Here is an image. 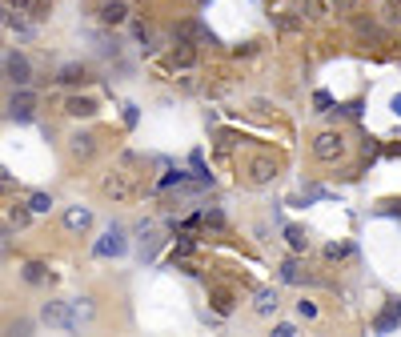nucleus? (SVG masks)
Segmentation results:
<instances>
[{"instance_id": "obj_11", "label": "nucleus", "mask_w": 401, "mask_h": 337, "mask_svg": "<svg viewBox=\"0 0 401 337\" xmlns=\"http://www.w3.org/2000/svg\"><path fill=\"white\" fill-rule=\"evenodd\" d=\"M277 177V160L273 157H253L249 160V185H269Z\"/></svg>"}, {"instance_id": "obj_15", "label": "nucleus", "mask_w": 401, "mask_h": 337, "mask_svg": "<svg viewBox=\"0 0 401 337\" xmlns=\"http://www.w3.org/2000/svg\"><path fill=\"white\" fill-rule=\"evenodd\" d=\"M277 289H261V293H257V301H253V313L257 317H273V313H277Z\"/></svg>"}, {"instance_id": "obj_10", "label": "nucleus", "mask_w": 401, "mask_h": 337, "mask_svg": "<svg viewBox=\"0 0 401 337\" xmlns=\"http://www.w3.org/2000/svg\"><path fill=\"white\" fill-rule=\"evenodd\" d=\"M64 229H68V233H89V229H93V209L68 205L64 209Z\"/></svg>"}, {"instance_id": "obj_3", "label": "nucleus", "mask_w": 401, "mask_h": 337, "mask_svg": "<svg viewBox=\"0 0 401 337\" xmlns=\"http://www.w3.org/2000/svg\"><path fill=\"white\" fill-rule=\"evenodd\" d=\"M8 117H13L16 125H29L32 117H36V93H32L29 84H20V89L8 96Z\"/></svg>"}, {"instance_id": "obj_12", "label": "nucleus", "mask_w": 401, "mask_h": 337, "mask_svg": "<svg viewBox=\"0 0 401 337\" xmlns=\"http://www.w3.org/2000/svg\"><path fill=\"white\" fill-rule=\"evenodd\" d=\"M89 80H93L89 64H64L61 73H56V84H64V89H80V84H89Z\"/></svg>"}, {"instance_id": "obj_14", "label": "nucleus", "mask_w": 401, "mask_h": 337, "mask_svg": "<svg viewBox=\"0 0 401 337\" xmlns=\"http://www.w3.org/2000/svg\"><path fill=\"white\" fill-rule=\"evenodd\" d=\"M105 197H112V201H128L133 197V185H128V177L125 173H112V177H105Z\"/></svg>"}, {"instance_id": "obj_4", "label": "nucleus", "mask_w": 401, "mask_h": 337, "mask_svg": "<svg viewBox=\"0 0 401 337\" xmlns=\"http://www.w3.org/2000/svg\"><path fill=\"white\" fill-rule=\"evenodd\" d=\"M96 20L105 29H121V24H128V4L125 0H100L96 4Z\"/></svg>"}, {"instance_id": "obj_27", "label": "nucleus", "mask_w": 401, "mask_h": 337, "mask_svg": "<svg viewBox=\"0 0 401 337\" xmlns=\"http://www.w3.org/2000/svg\"><path fill=\"white\" fill-rule=\"evenodd\" d=\"M205 225H213V229H225V213H221V209H209V213H205Z\"/></svg>"}, {"instance_id": "obj_25", "label": "nucleus", "mask_w": 401, "mask_h": 337, "mask_svg": "<svg viewBox=\"0 0 401 337\" xmlns=\"http://www.w3.org/2000/svg\"><path fill=\"white\" fill-rule=\"evenodd\" d=\"M301 273H297V257H285L281 261V281H297Z\"/></svg>"}, {"instance_id": "obj_30", "label": "nucleus", "mask_w": 401, "mask_h": 337, "mask_svg": "<svg viewBox=\"0 0 401 337\" xmlns=\"http://www.w3.org/2000/svg\"><path fill=\"white\" fill-rule=\"evenodd\" d=\"M357 32H361V36H381V29L369 24V20H357Z\"/></svg>"}, {"instance_id": "obj_29", "label": "nucleus", "mask_w": 401, "mask_h": 337, "mask_svg": "<svg viewBox=\"0 0 401 337\" xmlns=\"http://www.w3.org/2000/svg\"><path fill=\"white\" fill-rule=\"evenodd\" d=\"M353 249L349 245H329V249H325V257H329V261H337V257H349Z\"/></svg>"}, {"instance_id": "obj_24", "label": "nucleus", "mask_w": 401, "mask_h": 337, "mask_svg": "<svg viewBox=\"0 0 401 337\" xmlns=\"http://www.w3.org/2000/svg\"><path fill=\"white\" fill-rule=\"evenodd\" d=\"M273 20H277V29H281V32H297V29H301V16H285V13H277Z\"/></svg>"}, {"instance_id": "obj_28", "label": "nucleus", "mask_w": 401, "mask_h": 337, "mask_svg": "<svg viewBox=\"0 0 401 337\" xmlns=\"http://www.w3.org/2000/svg\"><path fill=\"white\" fill-rule=\"evenodd\" d=\"M181 181H185V173H181V169H173L169 177H160V189H173V185H181Z\"/></svg>"}, {"instance_id": "obj_33", "label": "nucleus", "mask_w": 401, "mask_h": 337, "mask_svg": "<svg viewBox=\"0 0 401 337\" xmlns=\"http://www.w3.org/2000/svg\"><path fill=\"white\" fill-rule=\"evenodd\" d=\"M313 105H317L321 112H329V105H333V100H329V93H317V96H313Z\"/></svg>"}, {"instance_id": "obj_34", "label": "nucleus", "mask_w": 401, "mask_h": 337, "mask_svg": "<svg viewBox=\"0 0 401 337\" xmlns=\"http://www.w3.org/2000/svg\"><path fill=\"white\" fill-rule=\"evenodd\" d=\"M8 8H16V13H29L32 0H8Z\"/></svg>"}, {"instance_id": "obj_21", "label": "nucleus", "mask_w": 401, "mask_h": 337, "mask_svg": "<svg viewBox=\"0 0 401 337\" xmlns=\"http://www.w3.org/2000/svg\"><path fill=\"white\" fill-rule=\"evenodd\" d=\"M45 277H48V269L40 261H29V265H24V281H29V285H40Z\"/></svg>"}, {"instance_id": "obj_31", "label": "nucleus", "mask_w": 401, "mask_h": 337, "mask_svg": "<svg viewBox=\"0 0 401 337\" xmlns=\"http://www.w3.org/2000/svg\"><path fill=\"white\" fill-rule=\"evenodd\" d=\"M297 313H301V317H317V305H313V301H297Z\"/></svg>"}, {"instance_id": "obj_2", "label": "nucleus", "mask_w": 401, "mask_h": 337, "mask_svg": "<svg viewBox=\"0 0 401 337\" xmlns=\"http://www.w3.org/2000/svg\"><path fill=\"white\" fill-rule=\"evenodd\" d=\"M341 157H345V137H341V133L325 128V133H317V137H313V160L333 165V160H341Z\"/></svg>"}, {"instance_id": "obj_22", "label": "nucleus", "mask_w": 401, "mask_h": 337, "mask_svg": "<svg viewBox=\"0 0 401 337\" xmlns=\"http://www.w3.org/2000/svg\"><path fill=\"white\" fill-rule=\"evenodd\" d=\"M29 209L40 217V213H48V209H52V197H48V193H32V197H29Z\"/></svg>"}, {"instance_id": "obj_9", "label": "nucleus", "mask_w": 401, "mask_h": 337, "mask_svg": "<svg viewBox=\"0 0 401 337\" xmlns=\"http://www.w3.org/2000/svg\"><path fill=\"white\" fill-rule=\"evenodd\" d=\"M64 112H68L73 121H89V117H96V112H100V105H96L93 96H80V93H73L68 100H64Z\"/></svg>"}, {"instance_id": "obj_19", "label": "nucleus", "mask_w": 401, "mask_h": 337, "mask_svg": "<svg viewBox=\"0 0 401 337\" xmlns=\"http://www.w3.org/2000/svg\"><path fill=\"white\" fill-rule=\"evenodd\" d=\"M133 40L141 45V52H153V29H149V24L137 20V24H133Z\"/></svg>"}, {"instance_id": "obj_13", "label": "nucleus", "mask_w": 401, "mask_h": 337, "mask_svg": "<svg viewBox=\"0 0 401 337\" xmlns=\"http://www.w3.org/2000/svg\"><path fill=\"white\" fill-rule=\"evenodd\" d=\"M169 64H173V68H192V64H197V45H192V40H176L173 52H169Z\"/></svg>"}, {"instance_id": "obj_35", "label": "nucleus", "mask_w": 401, "mask_h": 337, "mask_svg": "<svg viewBox=\"0 0 401 337\" xmlns=\"http://www.w3.org/2000/svg\"><path fill=\"white\" fill-rule=\"evenodd\" d=\"M0 181H4V185H8V189H13V185H16V177L8 173V169H4V165H0Z\"/></svg>"}, {"instance_id": "obj_8", "label": "nucleus", "mask_w": 401, "mask_h": 337, "mask_svg": "<svg viewBox=\"0 0 401 337\" xmlns=\"http://www.w3.org/2000/svg\"><path fill=\"white\" fill-rule=\"evenodd\" d=\"M209 309H213L217 317H233V309H237V297H233V289L213 285V289H209Z\"/></svg>"}, {"instance_id": "obj_32", "label": "nucleus", "mask_w": 401, "mask_h": 337, "mask_svg": "<svg viewBox=\"0 0 401 337\" xmlns=\"http://www.w3.org/2000/svg\"><path fill=\"white\" fill-rule=\"evenodd\" d=\"M137 121H141V112H137V105H125V125L133 128Z\"/></svg>"}, {"instance_id": "obj_6", "label": "nucleus", "mask_w": 401, "mask_h": 337, "mask_svg": "<svg viewBox=\"0 0 401 337\" xmlns=\"http://www.w3.org/2000/svg\"><path fill=\"white\" fill-rule=\"evenodd\" d=\"M4 77L13 80L16 89H20V84H29V80H32L29 57H24V52H8V57H4Z\"/></svg>"}, {"instance_id": "obj_1", "label": "nucleus", "mask_w": 401, "mask_h": 337, "mask_svg": "<svg viewBox=\"0 0 401 337\" xmlns=\"http://www.w3.org/2000/svg\"><path fill=\"white\" fill-rule=\"evenodd\" d=\"M40 321H45L48 329H64V334H73V329L80 325L73 301H45L40 305Z\"/></svg>"}, {"instance_id": "obj_17", "label": "nucleus", "mask_w": 401, "mask_h": 337, "mask_svg": "<svg viewBox=\"0 0 401 337\" xmlns=\"http://www.w3.org/2000/svg\"><path fill=\"white\" fill-rule=\"evenodd\" d=\"M285 237H289V249H293V253H305V249H309V233H305L301 225H289Z\"/></svg>"}, {"instance_id": "obj_39", "label": "nucleus", "mask_w": 401, "mask_h": 337, "mask_svg": "<svg viewBox=\"0 0 401 337\" xmlns=\"http://www.w3.org/2000/svg\"><path fill=\"white\" fill-rule=\"evenodd\" d=\"M269 4H277V0H269Z\"/></svg>"}, {"instance_id": "obj_37", "label": "nucleus", "mask_w": 401, "mask_h": 337, "mask_svg": "<svg viewBox=\"0 0 401 337\" xmlns=\"http://www.w3.org/2000/svg\"><path fill=\"white\" fill-rule=\"evenodd\" d=\"M4 193H8V185H4V181H0V197H4Z\"/></svg>"}, {"instance_id": "obj_38", "label": "nucleus", "mask_w": 401, "mask_h": 337, "mask_svg": "<svg viewBox=\"0 0 401 337\" xmlns=\"http://www.w3.org/2000/svg\"><path fill=\"white\" fill-rule=\"evenodd\" d=\"M337 4H353V0H337Z\"/></svg>"}, {"instance_id": "obj_23", "label": "nucleus", "mask_w": 401, "mask_h": 337, "mask_svg": "<svg viewBox=\"0 0 401 337\" xmlns=\"http://www.w3.org/2000/svg\"><path fill=\"white\" fill-rule=\"evenodd\" d=\"M381 16H385V24H401V0H385Z\"/></svg>"}, {"instance_id": "obj_26", "label": "nucleus", "mask_w": 401, "mask_h": 337, "mask_svg": "<svg viewBox=\"0 0 401 337\" xmlns=\"http://www.w3.org/2000/svg\"><path fill=\"white\" fill-rule=\"evenodd\" d=\"M192 249H197V241H192V237H181V241H176V249H173V261H176V257H189Z\"/></svg>"}, {"instance_id": "obj_20", "label": "nucleus", "mask_w": 401, "mask_h": 337, "mask_svg": "<svg viewBox=\"0 0 401 337\" xmlns=\"http://www.w3.org/2000/svg\"><path fill=\"white\" fill-rule=\"evenodd\" d=\"M29 16H32V24H40V20H48V16H52V0H32Z\"/></svg>"}, {"instance_id": "obj_16", "label": "nucleus", "mask_w": 401, "mask_h": 337, "mask_svg": "<svg viewBox=\"0 0 401 337\" xmlns=\"http://www.w3.org/2000/svg\"><path fill=\"white\" fill-rule=\"evenodd\" d=\"M32 217H36V213L29 209V201H24V205H13V209H8V225H16V229H29Z\"/></svg>"}, {"instance_id": "obj_5", "label": "nucleus", "mask_w": 401, "mask_h": 337, "mask_svg": "<svg viewBox=\"0 0 401 337\" xmlns=\"http://www.w3.org/2000/svg\"><path fill=\"white\" fill-rule=\"evenodd\" d=\"M64 149H68V160L84 165V160H93V157H96V137H93V133H73Z\"/></svg>"}, {"instance_id": "obj_18", "label": "nucleus", "mask_w": 401, "mask_h": 337, "mask_svg": "<svg viewBox=\"0 0 401 337\" xmlns=\"http://www.w3.org/2000/svg\"><path fill=\"white\" fill-rule=\"evenodd\" d=\"M398 321H401V301H393V305H389V309L381 313V317L373 321V329H393Z\"/></svg>"}, {"instance_id": "obj_7", "label": "nucleus", "mask_w": 401, "mask_h": 337, "mask_svg": "<svg viewBox=\"0 0 401 337\" xmlns=\"http://www.w3.org/2000/svg\"><path fill=\"white\" fill-rule=\"evenodd\" d=\"M128 249V241H125V229L121 225H112L105 237L96 241V257H121Z\"/></svg>"}, {"instance_id": "obj_36", "label": "nucleus", "mask_w": 401, "mask_h": 337, "mask_svg": "<svg viewBox=\"0 0 401 337\" xmlns=\"http://www.w3.org/2000/svg\"><path fill=\"white\" fill-rule=\"evenodd\" d=\"M389 109H393V112H398V117H401V93L393 96V100H389Z\"/></svg>"}]
</instances>
